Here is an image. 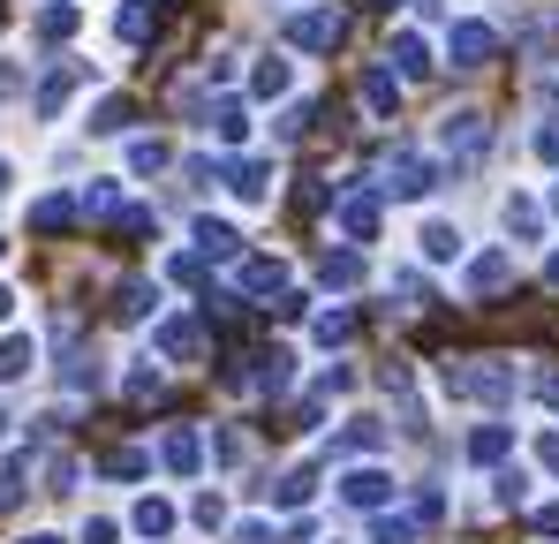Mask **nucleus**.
<instances>
[{"mask_svg":"<svg viewBox=\"0 0 559 544\" xmlns=\"http://www.w3.org/2000/svg\"><path fill=\"white\" fill-rule=\"evenodd\" d=\"M507 447H514L507 424H476V431H468V461H507Z\"/></svg>","mask_w":559,"mask_h":544,"instance_id":"obj_25","label":"nucleus"},{"mask_svg":"<svg viewBox=\"0 0 559 544\" xmlns=\"http://www.w3.org/2000/svg\"><path fill=\"white\" fill-rule=\"evenodd\" d=\"M491 54H499V31H491V23L462 15V23L447 31V61H454V69H491Z\"/></svg>","mask_w":559,"mask_h":544,"instance_id":"obj_5","label":"nucleus"},{"mask_svg":"<svg viewBox=\"0 0 559 544\" xmlns=\"http://www.w3.org/2000/svg\"><path fill=\"white\" fill-rule=\"evenodd\" d=\"M287 84H295V69H287L280 54H265V61L250 69V91H258V98H287Z\"/></svg>","mask_w":559,"mask_h":544,"instance_id":"obj_23","label":"nucleus"},{"mask_svg":"<svg viewBox=\"0 0 559 544\" xmlns=\"http://www.w3.org/2000/svg\"><path fill=\"white\" fill-rule=\"evenodd\" d=\"M537 461H545V469L559 476V431H545V439H537Z\"/></svg>","mask_w":559,"mask_h":544,"instance_id":"obj_51","label":"nucleus"},{"mask_svg":"<svg viewBox=\"0 0 559 544\" xmlns=\"http://www.w3.org/2000/svg\"><path fill=\"white\" fill-rule=\"evenodd\" d=\"M439 144L454 152V167H476V159L491 152V121L462 106V114H447V121H439Z\"/></svg>","mask_w":559,"mask_h":544,"instance_id":"obj_3","label":"nucleus"},{"mask_svg":"<svg viewBox=\"0 0 559 544\" xmlns=\"http://www.w3.org/2000/svg\"><path fill=\"white\" fill-rule=\"evenodd\" d=\"M537 159H559V121H545V129H537Z\"/></svg>","mask_w":559,"mask_h":544,"instance_id":"obj_50","label":"nucleus"},{"mask_svg":"<svg viewBox=\"0 0 559 544\" xmlns=\"http://www.w3.org/2000/svg\"><path fill=\"white\" fill-rule=\"evenodd\" d=\"M15 91H23V69H15V61H0V98H15Z\"/></svg>","mask_w":559,"mask_h":544,"instance_id":"obj_52","label":"nucleus"},{"mask_svg":"<svg viewBox=\"0 0 559 544\" xmlns=\"http://www.w3.org/2000/svg\"><path fill=\"white\" fill-rule=\"evenodd\" d=\"M378 447H385V424H378V416H356V424L341 431V453H378Z\"/></svg>","mask_w":559,"mask_h":544,"instance_id":"obj_29","label":"nucleus"},{"mask_svg":"<svg viewBox=\"0 0 559 544\" xmlns=\"http://www.w3.org/2000/svg\"><path fill=\"white\" fill-rule=\"evenodd\" d=\"M38 31H46V38H69V31H76V0H53V8L38 15Z\"/></svg>","mask_w":559,"mask_h":544,"instance_id":"obj_37","label":"nucleus"},{"mask_svg":"<svg viewBox=\"0 0 559 544\" xmlns=\"http://www.w3.org/2000/svg\"><path fill=\"white\" fill-rule=\"evenodd\" d=\"M152 31H159V8L152 0H121L114 8V38L121 46H152Z\"/></svg>","mask_w":559,"mask_h":544,"instance_id":"obj_10","label":"nucleus"},{"mask_svg":"<svg viewBox=\"0 0 559 544\" xmlns=\"http://www.w3.org/2000/svg\"><path fill=\"white\" fill-rule=\"evenodd\" d=\"M364 106H371L378 121L401 106V84H393V69H364Z\"/></svg>","mask_w":559,"mask_h":544,"instance_id":"obj_24","label":"nucleus"},{"mask_svg":"<svg viewBox=\"0 0 559 544\" xmlns=\"http://www.w3.org/2000/svg\"><path fill=\"white\" fill-rule=\"evenodd\" d=\"M537 530H545V537H559V499H545V507H537Z\"/></svg>","mask_w":559,"mask_h":544,"instance_id":"obj_53","label":"nucleus"},{"mask_svg":"<svg viewBox=\"0 0 559 544\" xmlns=\"http://www.w3.org/2000/svg\"><path fill=\"white\" fill-rule=\"evenodd\" d=\"M0 31H8V0H0Z\"/></svg>","mask_w":559,"mask_h":544,"instance_id":"obj_61","label":"nucleus"},{"mask_svg":"<svg viewBox=\"0 0 559 544\" xmlns=\"http://www.w3.org/2000/svg\"><path fill=\"white\" fill-rule=\"evenodd\" d=\"M15 544H61V537H46V530H31V537H15Z\"/></svg>","mask_w":559,"mask_h":544,"instance_id":"obj_57","label":"nucleus"},{"mask_svg":"<svg viewBox=\"0 0 559 544\" xmlns=\"http://www.w3.org/2000/svg\"><path fill=\"white\" fill-rule=\"evenodd\" d=\"M114 318H121V326H144V318H152V287H144V280H121V287H114Z\"/></svg>","mask_w":559,"mask_h":544,"instance_id":"obj_22","label":"nucleus"},{"mask_svg":"<svg viewBox=\"0 0 559 544\" xmlns=\"http://www.w3.org/2000/svg\"><path fill=\"white\" fill-rule=\"evenodd\" d=\"M522 492H530V476H522V469H507V476H499V507H522Z\"/></svg>","mask_w":559,"mask_h":544,"instance_id":"obj_46","label":"nucleus"},{"mask_svg":"<svg viewBox=\"0 0 559 544\" xmlns=\"http://www.w3.org/2000/svg\"><path fill=\"white\" fill-rule=\"evenodd\" d=\"M8 189H15V167H8V159H0V197H8Z\"/></svg>","mask_w":559,"mask_h":544,"instance_id":"obj_56","label":"nucleus"},{"mask_svg":"<svg viewBox=\"0 0 559 544\" xmlns=\"http://www.w3.org/2000/svg\"><path fill=\"white\" fill-rule=\"evenodd\" d=\"M447 393H462V401H507L514 393V370L499 356H454L447 363Z\"/></svg>","mask_w":559,"mask_h":544,"instance_id":"obj_1","label":"nucleus"},{"mask_svg":"<svg viewBox=\"0 0 559 544\" xmlns=\"http://www.w3.org/2000/svg\"><path fill=\"white\" fill-rule=\"evenodd\" d=\"M121 235H129V243H152V212L129 204V212H121Z\"/></svg>","mask_w":559,"mask_h":544,"instance_id":"obj_45","label":"nucleus"},{"mask_svg":"<svg viewBox=\"0 0 559 544\" xmlns=\"http://www.w3.org/2000/svg\"><path fill=\"white\" fill-rule=\"evenodd\" d=\"M159 167H167V144L159 137H136L129 144V175H159Z\"/></svg>","mask_w":559,"mask_h":544,"instance_id":"obj_35","label":"nucleus"},{"mask_svg":"<svg viewBox=\"0 0 559 544\" xmlns=\"http://www.w3.org/2000/svg\"><path fill=\"white\" fill-rule=\"evenodd\" d=\"M552 212H559V189H552Z\"/></svg>","mask_w":559,"mask_h":544,"instance_id":"obj_62","label":"nucleus"},{"mask_svg":"<svg viewBox=\"0 0 559 544\" xmlns=\"http://www.w3.org/2000/svg\"><path fill=\"white\" fill-rule=\"evenodd\" d=\"M310 492H318V476H310V469H287V476L273 484L280 507H310Z\"/></svg>","mask_w":559,"mask_h":544,"instance_id":"obj_34","label":"nucleus"},{"mask_svg":"<svg viewBox=\"0 0 559 544\" xmlns=\"http://www.w3.org/2000/svg\"><path fill=\"white\" fill-rule=\"evenodd\" d=\"M287 378H295V356H287V348H265V356H250V363H235V370H227V386H235V393H280Z\"/></svg>","mask_w":559,"mask_h":544,"instance_id":"obj_4","label":"nucleus"},{"mask_svg":"<svg viewBox=\"0 0 559 544\" xmlns=\"http://www.w3.org/2000/svg\"><path fill=\"white\" fill-rule=\"evenodd\" d=\"M121 212H129V204H121V181H92V189H84V220L121 227Z\"/></svg>","mask_w":559,"mask_h":544,"instance_id":"obj_17","label":"nucleus"},{"mask_svg":"<svg viewBox=\"0 0 559 544\" xmlns=\"http://www.w3.org/2000/svg\"><path fill=\"white\" fill-rule=\"evenodd\" d=\"M514 280V265H507V250H484L476 265H468V295H499Z\"/></svg>","mask_w":559,"mask_h":544,"instance_id":"obj_18","label":"nucleus"},{"mask_svg":"<svg viewBox=\"0 0 559 544\" xmlns=\"http://www.w3.org/2000/svg\"><path fill=\"white\" fill-rule=\"evenodd\" d=\"M69 220H76L69 197H38V204H31V227H38V235H53V227H69Z\"/></svg>","mask_w":559,"mask_h":544,"instance_id":"obj_32","label":"nucleus"},{"mask_svg":"<svg viewBox=\"0 0 559 544\" xmlns=\"http://www.w3.org/2000/svg\"><path fill=\"white\" fill-rule=\"evenodd\" d=\"M212 453H219V461H227V469H235V461H242V453H250V447H242V439H235V431H219V439H212Z\"/></svg>","mask_w":559,"mask_h":544,"instance_id":"obj_48","label":"nucleus"},{"mask_svg":"<svg viewBox=\"0 0 559 544\" xmlns=\"http://www.w3.org/2000/svg\"><path fill=\"white\" fill-rule=\"evenodd\" d=\"M23 370H31V341L23 333H0V386H15Z\"/></svg>","mask_w":559,"mask_h":544,"instance_id":"obj_31","label":"nucleus"},{"mask_svg":"<svg viewBox=\"0 0 559 544\" xmlns=\"http://www.w3.org/2000/svg\"><path fill=\"white\" fill-rule=\"evenodd\" d=\"M341 499H348V507H385V499H393V476H385V469H348V476H341Z\"/></svg>","mask_w":559,"mask_h":544,"instance_id":"obj_8","label":"nucleus"},{"mask_svg":"<svg viewBox=\"0 0 559 544\" xmlns=\"http://www.w3.org/2000/svg\"><path fill=\"white\" fill-rule=\"evenodd\" d=\"M159 461L189 484V476L204 469V439H197V424H175V431H167V447H159Z\"/></svg>","mask_w":559,"mask_h":544,"instance_id":"obj_9","label":"nucleus"},{"mask_svg":"<svg viewBox=\"0 0 559 544\" xmlns=\"http://www.w3.org/2000/svg\"><path fill=\"white\" fill-rule=\"evenodd\" d=\"M159 356L167 363H197L204 356V326H197V318H167V326H159Z\"/></svg>","mask_w":559,"mask_h":544,"instance_id":"obj_11","label":"nucleus"},{"mask_svg":"<svg viewBox=\"0 0 559 544\" xmlns=\"http://www.w3.org/2000/svg\"><path fill=\"white\" fill-rule=\"evenodd\" d=\"M46 492H76V461H69V453L46 461Z\"/></svg>","mask_w":559,"mask_h":544,"instance_id":"obj_42","label":"nucleus"},{"mask_svg":"<svg viewBox=\"0 0 559 544\" xmlns=\"http://www.w3.org/2000/svg\"><path fill=\"white\" fill-rule=\"evenodd\" d=\"M348 38V15L341 8H302V15H287V46L295 54H333Z\"/></svg>","mask_w":559,"mask_h":544,"instance_id":"obj_2","label":"nucleus"},{"mask_svg":"<svg viewBox=\"0 0 559 544\" xmlns=\"http://www.w3.org/2000/svg\"><path fill=\"white\" fill-rule=\"evenodd\" d=\"M129 121H136V98H129V91H114V98L92 106V137H121Z\"/></svg>","mask_w":559,"mask_h":544,"instance_id":"obj_15","label":"nucleus"},{"mask_svg":"<svg viewBox=\"0 0 559 544\" xmlns=\"http://www.w3.org/2000/svg\"><path fill=\"white\" fill-rule=\"evenodd\" d=\"M84 386H98V356L92 348H69V393H84Z\"/></svg>","mask_w":559,"mask_h":544,"instance_id":"obj_38","label":"nucleus"},{"mask_svg":"<svg viewBox=\"0 0 559 544\" xmlns=\"http://www.w3.org/2000/svg\"><path fill=\"white\" fill-rule=\"evenodd\" d=\"M212 129H219L227 144H250V106H242V98H219V106H212Z\"/></svg>","mask_w":559,"mask_h":544,"instance_id":"obj_26","label":"nucleus"},{"mask_svg":"<svg viewBox=\"0 0 559 544\" xmlns=\"http://www.w3.org/2000/svg\"><path fill=\"white\" fill-rule=\"evenodd\" d=\"M318 280H325V287H356V280H364V258H356V250H325Z\"/></svg>","mask_w":559,"mask_h":544,"instance_id":"obj_27","label":"nucleus"},{"mask_svg":"<svg viewBox=\"0 0 559 544\" xmlns=\"http://www.w3.org/2000/svg\"><path fill=\"white\" fill-rule=\"evenodd\" d=\"M84 544H121V530H114V522L98 515V522H84Z\"/></svg>","mask_w":559,"mask_h":544,"instance_id":"obj_49","label":"nucleus"},{"mask_svg":"<svg viewBox=\"0 0 559 544\" xmlns=\"http://www.w3.org/2000/svg\"><path fill=\"white\" fill-rule=\"evenodd\" d=\"M385 61H393V69H401V76H424V69H431V46H424V38H416V31H401V38H393V46H385Z\"/></svg>","mask_w":559,"mask_h":544,"instance_id":"obj_20","label":"nucleus"},{"mask_svg":"<svg viewBox=\"0 0 559 544\" xmlns=\"http://www.w3.org/2000/svg\"><path fill=\"white\" fill-rule=\"evenodd\" d=\"M167 280H175V287H204V258H197V250L167 258Z\"/></svg>","mask_w":559,"mask_h":544,"instance_id":"obj_39","label":"nucleus"},{"mask_svg":"<svg viewBox=\"0 0 559 544\" xmlns=\"http://www.w3.org/2000/svg\"><path fill=\"white\" fill-rule=\"evenodd\" d=\"M341 227H348V243H371V235H378V197H371V189L341 197Z\"/></svg>","mask_w":559,"mask_h":544,"instance_id":"obj_13","label":"nucleus"},{"mask_svg":"<svg viewBox=\"0 0 559 544\" xmlns=\"http://www.w3.org/2000/svg\"><path fill=\"white\" fill-rule=\"evenodd\" d=\"M84 84V61H69V69H53V76H46V84H38V114H46V121H53V114H61V106H69V91Z\"/></svg>","mask_w":559,"mask_h":544,"instance_id":"obj_16","label":"nucleus"},{"mask_svg":"<svg viewBox=\"0 0 559 544\" xmlns=\"http://www.w3.org/2000/svg\"><path fill=\"white\" fill-rule=\"evenodd\" d=\"M310 333H318V348H341V341L356 333V310H318V318H310Z\"/></svg>","mask_w":559,"mask_h":544,"instance_id":"obj_28","label":"nucleus"},{"mask_svg":"<svg viewBox=\"0 0 559 544\" xmlns=\"http://www.w3.org/2000/svg\"><path fill=\"white\" fill-rule=\"evenodd\" d=\"M310 114H318V106H310V98H295V106L280 114V137H302V129H310Z\"/></svg>","mask_w":559,"mask_h":544,"instance_id":"obj_43","label":"nucleus"},{"mask_svg":"<svg viewBox=\"0 0 559 544\" xmlns=\"http://www.w3.org/2000/svg\"><path fill=\"white\" fill-rule=\"evenodd\" d=\"M144 469H152V453H144V447H114V453H106V476H114V484H136Z\"/></svg>","mask_w":559,"mask_h":544,"instance_id":"obj_30","label":"nucleus"},{"mask_svg":"<svg viewBox=\"0 0 559 544\" xmlns=\"http://www.w3.org/2000/svg\"><path fill=\"white\" fill-rule=\"evenodd\" d=\"M189 522H197V530H219V522H227V499H219V492H204V499L189 507Z\"/></svg>","mask_w":559,"mask_h":544,"instance_id":"obj_40","label":"nucleus"},{"mask_svg":"<svg viewBox=\"0 0 559 544\" xmlns=\"http://www.w3.org/2000/svg\"><path fill=\"white\" fill-rule=\"evenodd\" d=\"M15 507H23V453L0 461V515H15Z\"/></svg>","mask_w":559,"mask_h":544,"instance_id":"obj_36","label":"nucleus"},{"mask_svg":"<svg viewBox=\"0 0 559 544\" xmlns=\"http://www.w3.org/2000/svg\"><path fill=\"white\" fill-rule=\"evenodd\" d=\"M431 181H439V167L424 152H385V167H378V189L385 197H424Z\"/></svg>","mask_w":559,"mask_h":544,"instance_id":"obj_6","label":"nucleus"},{"mask_svg":"<svg viewBox=\"0 0 559 544\" xmlns=\"http://www.w3.org/2000/svg\"><path fill=\"white\" fill-rule=\"evenodd\" d=\"M545 280H552V287H559V250H552V265H545Z\"/></svg>","mask_w":559,"mask_h":544,"instance_id":"obj_58","label":"nucleus"},{"mask_svg":"<svg viewBox=\"0 0 559 544\" xmlns=\"http://www.w3.org/2000/svg\"><path fill=\"white\" fill-rule=\"evenodd\" d=\"M235 295H287V265H280V258H242Z\"/></svg>","mask_w":559,"mask_h":544,"instance_id":"obj_12","label":"nucleus"},{"mask_svg":"<svg viewBox=\"0 0 559 544\" xmlns=\"http://www.w3.org/2000/svg\"><path fill=\"white\" fill-rule=\"evenodd\" d=\"M8 318H15V295H8V287H0V326H8Z\"/></svg>","mask_w":559,"mask_h":544,"instance_id":"obj_55","label":"nucleus"},{"mask_svg":"<svg viewBox=\"0 0 559 544\" xmlns=\"http://www.w3.org/2000/svg\"><path fill=\"white\" fill-rule=\"evenodd\" d=\"M537 401H545V409H559V378H537Z\"/></svg>","mask_w":559,"mask_h":544,"instance_id":"obj_54","label":"nucleus"},{"mask_svg":"<svg viewBox=\"0 0 559 544\" xmlns=\"http://www.w3.org/2000/svg\"><path fill=\"white\" fill-rule=\"evenodd\" d=\"M129 530L136 537H175V499H136L129 507Z\"/></svg>","mask_w":559,"mask_h":544,"instance_id":"obj_14","label":"nucleus"},{"mask_svg":"<svg viewBox=\"0 0 559 544\" xmlns=\"http://www.w3.org/2000/svg\"><path fill=\"white\" fill-rule=\"evenodd\" d=\"M416 243H424V258H431V265H454V258H462V227H447V220H424V235H416Z\"/></svg>","mask_w":559,"mask_h":544,"instance_id":"obj_19","label":"nucleus"},{"mask_svg":"<svg viewBox=\"0 0 559 544\" xmlns=\"http://www.w3.org/2000/svg\"><path fill=\"white\" fill-rule=\"evenodd\" d=\"M8 424H15V416H8V409H0V439H8Z\"/></svg>","mask_w":559,"mask_h":544,"instance_id":"obj_59","label":"nucleus"},{"mask_svg":"<svg viewBox=\"0 0 559 544\" xmlns=\"http://www.w3.org/2000/svg\"><path fill=\"white\" fill-rule=\"evenodd\" d=\"M0 258H8V243H0Z\"/></svg>","mask_w":559,"mask_h":544,"instance_id":"obj_63","label":"nucleus"},{"mask_svg":"<svg viewBox=\"0 0 559 544\" xmlns=\"http://www.w3.org/2000/svg\"><path fill=\"white\" fill-rule=\"evenodd\" d=\"M537 227H545V212H537V197H507V235H522V243H530Z\"/></svg>","mask_w":559,"mask_h":544,"instance_id":"obj_33","label":"nucleus"},{"mask_svg":"<svg viewBox=\"0 0 559 544\" xmlns=\"http://www.w3.org/2000/svg\"><path fill=\"white\" fill-rule=\"evenodd\" d=\"M121 393H129V401H159V370H129Z\"/></svg>","mask_w":559,"mask_h":544,"instance_id":"obj_44","label":"nucleus"},{"mask_svg":"<svg viewBox=\"0 0 559 544\" xmlns=\"http://www.w3.org/2000/svg\"><path fill=\"white\" fill-rule=\"evenodd\" d=\"M227 189H235V204H265L273 197V159H235L227 167Z\"/></svg>","mask_w":559,"mask_h":544,"instance_id":"obj_7","label":"nucleus"},{"mask_svg":"<svg viewBox=\"0 0 559 544\" xmlns=\"http://www.w3.org/2000/svg\"><path fill=\"white\" fill-rule=\"evenodd\" d=\"M371 544H416V522H401V515H385V522H371Z\"/></svg>","mask_w":559,"mask_h":544,"instance_id":"obj_41","label":"nucleus"},{"mask_svg":"<svg viewBox=\"0 0 559 544\" xmlns=\"http://www.w3.org/2000/svg\"><path fill=\"white\" fill-rule=\"evenodd\" d=\"M364 8H401V0H364Z\"/></svg>","mask_w":559,"mask_h":544,"instance_id":"obj_60","label":"nucleus"},{"mask_svg":"<svg viewBox=\"0 0 559 544\" xmlns=\"http://www.w3.org/2000/svg\"><path fill=\"white\" fill-rule=\"evenodd\" d=\"M235 250H242V235L227 220H197V258H235Z\"/></svg>","mask_w":559,"mask_h":544,"instance_id":"obj_21","label":"nucleus"},{"mask_svg":"<svg viewBox=\"0 0 559 544\" xmlns=\"http://www.w3.org/2000/svg\"><path fill=\"white\" fill-rule=\"evenodd\" d=\"M227 544H273V530H265V522H235V530H227Z\"/></svg>","mask_w":559,"mask_h":544,"instance_id":"obj_47","label":"nucleus"}]
</instances>
